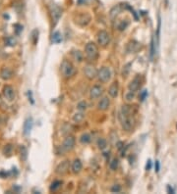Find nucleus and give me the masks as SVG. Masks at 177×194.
<instances>
[{"instance_id": "obj_10", "label": "nucleus", "mask_w": 177, "mask_h": 194, "mask_svg": "<svg viewBox=\"0 0 177 194\" xmlns=\"http://www.w3.org/2000/svg\"><path fill=\"white\" fill-rule=\"evenodd\" d=\"M3 95H4V97L6 98L7 100L12 101L14 98H15V91H14V89H13L12 86H10V85L4 86V88H3Z\"/></svg>"}, {"instance_id": "obj_23", "label": "nucleus", "mask_w": 177, "mask_h": 194, "mask_svg": "<svg viewBox=\"0 0 177 194\" xmlns=\"http://www.w3.org/2000/svg\"><path fill=\"white\" fill-rule=\"evenodd\" d=\"M84 118H85V116H84V114L82 113V111H81L80 113H76L74 115L73 121H74L75 123H81V122H83Z\"/></svg>"}, {"instance_id": "obj_15", "label": "nucleus", "mask_w": 177, "mask_h": 194, "mask_svg": "<svg viewBox=\"0 0 177 194\" xmlns=\"http://www.w3.org/2000/svg\"><path fill=\"white\" fill-rule=\"evenodd\" d=\"M12 75H13V73L9 68H3L1 70V72H0V77L4 80H10V78H12Z\"/></svg>"}, {"instance_id": "obj_21", "label": "nucleus", "mask_w": 177, "mask_h": 194, "mask_svg": "<svg viewBox=\"0 0 177 194\" xmlns=\"http://www.w3.org/2000/svg\"><path fill=\"white\" fill-rule=\"evenodd\" d=\"M80 141L83 144H88V143L91 142V135L89 133H84L81 135L80 137Z\"/></svg>"}, {"instance_id": "obj_30", "label": "nucleus", "mask_w": 177, "mask_h": 194, "mask_svg": "<svg viewBox=\"0 0 177 194\" xmlns=\"http://www.w3.org/2000/svg\"><path fill=\"white\" fill-rule=\"evenodd\" d=\"M87 103L85 102V101H82V102H80L78 104V106H77V108H78V110L79 111H85L86 109H87Z\"/></svg>"}, {"instance_id": "obj_13", "label": "nucleus", "mask_w": 177, "mask_h": 194, "mask_svg": "<svg viewBox=\"0 0 177 194\" xmlns=\"http://www.w3.org/2000/svg\"><path fill=\"white\" fill-rule=\"evenodd\" d=\"M88 16L89 15H87V14H81V15H78L77 19H76V23H78L79 25H81V26H86V25H88L90 20H91V18L86 19V17H88Z\"/></svg>"}, {"instance_id": "obj_25", "label": "nucleus", "mask_w": 177, "mask_h": 194, "mask_svg": "<svg viewBox=\"0 0 177 194\" xmlns=\"http://www.w3.org/2000/svg\"><path fill=\"white\" fill-rule=\"evenodd\" d=\"M12 151H13V146L11 144H7L5 145V147L3 149V153L5 156H10L11 154H12Z\"/></svg>"}, {"instance_id": "obj_34", "label": "nucleus", "mask_w": 177, "mask_h": 194, "mask_svg": "<svg viewBox=\"0 0 177 194\" xmlns=\"http://www.w3.org/2000/svg\"><path fill=\"white\" fill-rule=\"evenodd\" d=\"M131 66V64H127L126 66L124 67V70H123V77H126V75H128V72H129V67Z\"/></svg>"}, {"instance_id": "obj_7", "label": "nucleus", "mask_w": 177, "mask_h": 194, "mask_svg": "<svg viewBox=\"0 0 177 194\" xmlns=\"http://www.w3.org/2000/svg\"><path fill=\"white\" fill-rule=\"evenodd\" d=\"M97 69L95 68V66H92V64H88L86 65L85 69H84V74L89 80H94V78L97 75Z\"/></svg>"}, {"instance_id": "obj_1", "label": "nucleus", "mask_w": 177, "mask_h": 194, "mask_svg": "<svg viewBox=\"0 0 177 194\" xmlns=\"http://www.w3.org/2000/svg\"><path fill=\"white\" fill-rule=\"evenodd\" d=\"M120 122L122 128L127 131H131L134 126V118L132 116V108L130 105H123L120 112Z\"/></svg>"}, {"instance_id": "obj_29", "label": "nucleus", "mask_w": 177, "mask_h": 194, "mask_svg": "<svg viewBox=\"0 0 177 194\" xmlns=\"http://www.w3.org/2000/svg\"><path fill=\"white\" fill-rule=\"evenodd\" d=\"M118 164H119V162H118L117 159H113V160H112V161L110 162V164H109V168H110V170H112V171L117 170Z\"/></svg>"}, {"instance_id": "obj_32", "label": "nucleus", "mask_w": 177, "mask_h": 194, "mask_svg": "<svg viewBox=\"0 0 177 194\" xmlns=\"http://www.w3.org/2000/svg\"><path fill=\"white\" fill-rule=\"evenodd\" d=\"M120 190H121V186H120V185H118V184L114 185V186L111 188L112 192H120Z\"/></svg>"}, {"instance_id": "obj_17", "label": "nucleus", "mask_w": 177, "mask_h": 194, "mask_svg": "<svg viewBox=\"0 0 177 194\" xmlns=\"http://www.w3.org/2000/svg\"><path fill=\"white\" fill-rule=\"evenodd\" d=\"M82 167H83L82 162L79 159H76L72 164V171L74 174H79L81 171V170H82Z\"/></svg>"}, {"instance_id": "obj_26", "label": "nucleus", "mask_w": 177, "mask_h": 194, "mask_svg": "<svg viewBox=\"0 0 177 194\" xmlns=\"http://www.w3.org/2000/svg\"><path fill=\"white\" fill-rule=\"evenodd\" d=\"M20 151H21V158L22 160H27V157H28V150L27 148L25 147L24 145H22L21 147H20Z\"/></svg>"}, {"instance_id": "obj_28", "label": "nucleus", "mask_w": 177, "mask_h": 194, "mask_svg": "<svg viewBox=\"0 0 177 194\" xmlns=\"http://www.w3.org/2000/svg\"><path fill=\"white\" fill-rule=\"evenodd\" d=\"M106 145H107V142H106L105 139H103V138L98 139L97 146H98V148H100V149H102H102H104L106 147Z\"/></svg>"}, {"instance_id": "obj_42", "label": "nucleus", "mask_w": 177, "mask_h": 194, "mask_svg": "<svg viewBox=\"0 0 177 194\" xmlns=\"http://www.w3.org/2000/svg\"><path fill=\"white\" fill-rule=\"evenodd\" d=\"M0 102H1V96H0Z\"/></svg>"}, {"instance_id": "obj_18", "label": "nucleus", "mask_w": 177, "mask_h": 194, "mask_svg": "<svg viewBox=\"0 0 177 194\" xmlns=\"http://www.w3.org/2000/svg\"><path fill=\"white\" fill-rule=\"evenodd\" d=\"M32 128H33V120L30 118V119H27L24 123V133L28 135L31 133Z\"/></svg>"}, {"instance_id": "obj_39", "label": "nucleus", "mask_w": 177, "mask_h": 194, "mask_svg": "<svg viewBox=\"0 0 177 194\" xmlns=\"http://www.w3.org/2000/svg\"><path fill=\"white\" fill-rule=\"evenodd\" d=\"M167 192L168 193H174V189L170 186V185H168L167 186Z\"/></svg>"}, {"instance_id": "obj_3", "label": "nucleus", "mask_w": 177, "mask_h": 194, "mask_svg": "<svg viewBox=\"0 0 177 194\" xmlns=\"http://www.w3.org/2000/svg\"><path fill=\"white\" fill-rule=\"evenodd\" d=\"M85 51H86V55H87V57H88L89 60L94 61L97 58L98 48H97V44L94 43V42H89V43L87 44Z\"/></svg>"}, {"instance_id": "obj_4", "label": "nucleus", "mask_w": 177, "mask_h": 194, "mask_svg": "<svg viewBox=\"0 0 177 194\" xmlns=\"http://www.w3.org/2000/svg\"><path fill=\"white\" fill-rule=\"evenodd\" d=\"M49 11H50V15H51L53 25H56L57 24V22L59 21V19H60L61 16H62L63 11L57 4H55V3H51L49 5Z\"/></svg>"}, {"instance_id": "obj_19", "label": "nucleus", "mask_w": 177, "mask_h": 194, "mask_svg": "<svg viewBox=\"0 0 177 194\" xmlns=\"http://www.w3.org/2000/svg\"><path fill=\"white\" fill-rule=\"evenodd\" d=\"M122 11V6H120V5H116V6H114L113 8L111 9L110 11V17L112 19L114 18V17H116L118 14Z\"/></svg>"}, {"instance_id": "obj_16", "label": "nucleus", "mask_w": 177, "mask_h": 194, "mask_svg": "<svg viewBox=\"0 0 177 194\" xmlns=\"http://www.w3.org/2000/svg\"><path fill=\"white\" fill-rule=\"evenodd\" d=\"M118 90H119V86H118L117 81H114L113 83L110 85V87L108 89V93L111 97H116L118 95Z\"/></svg>"}, {"instance_id": "obj_33", "label": "nucleus", "mask_w": 177, "mask_h": 194, "mask_svg": "<svg viewBox=\"0 0 177 194\" xmlns=\"http://www.w3.org/2000/svg\"><path fill=\"white\" fill-rule=\"evenodd\" d=\"M133 98H134V92L130 91L129 93L126 94V100H127V101H131L132 99H133Z\"/></svg>"}, {"instance_id": "obj_37", "label": "nucleus", "mask_w": 177, "mask_h": 194, "mask_svg": "<svg viewBox=\"0 0 177 194\" xmlns=\"http://www.w3.org/2000/svg\"><path fill=\"white\" fill-rule=\"evenodd\" d=\"M15 28H16V32L17 33H19L22 30H23V27H22L21 25H15Z\"/></svg>"}, {"instance_id": "obj_6", "label": "nucleus", "mask_w": 177, "mask_h": 194, "mask_svg": "<svg viewBox=\"0 0 177 194\" xmlns=\"http://www.w3.org/2000/svg\"><path fill=\"white\" fill-rule=\"evenodd\" d=\"M110 77H111V73L110 70L107 67H102L97 73V78L102 83H107L110 80Z\"/></svg>"}, {"instance_id": "obj_12", "label": "nucleus", "mask_w": 177, "mask_h": 194, "mask_svg": "<svg viewBox=\"0 0 177 194\" xmlns=\"http://www.w3.org/2000/svg\"><path fill=\"white\" fill-rule=\"evenodd\" d=\"M103 89L100 85H95L92 86V88L91 89V97L92 99H97L102 94Z\"/></svg>"}, {"instance_id": "obj_36", "label": "nucleus", "mask_w": 177, "mask_h": 194, "mask_svg": "<svg viewBox=\"0 0 177 194\" xmlns=\"http://www.w3.org/2000/svg\"><path fill=\"white\" fill-rule=\"evenodd\" d=\"M38 30H33V43H36V38H38Z\"/></svg>"}, {"instance_id": "obj_9", "label": "nucleus", "mask_w": 177, "mask_h": 194, "mask_svg": "<svg viewBox=\"0 0 177 194\" xmlns=\"http://www.w3.org/2000/svg\"><path fill=\"white\" fill-rule=\"evenodd\" d=\"M74 146H75V138H74V136L68 135L65 138V140H64L62 148L65 151H70V150H72V149L74 148Z\"/></svg>"}, {"instance_id": "obj_2", "label": "nucleus", "mask_w": 177, "mask_h": 194, "mask_svg": "<svg viewBox=\"0 0 177 194\" xmlns=\"http://www.w3.org/2000/svg\"><path fill=\"white\" fill-rule=\"evenodd\" d=\"M60 70H61V73H62L63 77L66 78H71L72 75L75 74L74 66H73L71 62H69L68 60H63V62L61 63Z\"/></svg>"}, {"instance_id": "obj_41", "label": "nucleus", "mask_w": 177, "mask_h": 194, "mask_svg": "<svg viewBox=\"0 0 177 194\" xmlns=\"http://www.w3.org/2000/svg\"><path fill=\"white\" fill-rule=\"evenodd\" d=\"M88 2V0H78V4H85Z\"/></svg>"}, {"instance_id": "obj_40", "label": "nucleus", "mask_w": 177, "mask_h": 194, "mask_svg": "<svg viewBox=\"0 0 177 194\" xmlns=\"http://www.w3.org/2000/svg\"><path fill=\"white\" fill-rule=\"evenodd\" d=\"M159 171V162L156 161V171Z\"/></svg>"}, {"instance_id": "obj_35", "label": "nucleus", "mask_w": 177, "mask_h": 194, "mask_svg": "<svg viewBox=\"0 0 177 194\" xmlns=\"http://www.w3.org/2000/svg\"><path fill=\"white\" fill-rule=\"evenodd\" d=\"M147 95H148V91L147 90H144L141 93V95H140V98H141V100L142 101H144L145 99H146V97H147Z\"/></svg>"}, {"instance_id": "obj_38", "label": "nucleus", "mask_w": 177, "mask_h": 194, "mask_svg": "<svg viewBox=\"0 0 177 194\" xmlns=\"http://www.w3.org/2000/svg\"><path fill=\"white\" fill-rule=\"evenodd\" d=\"M151 168V160H149L148 163H147V165H146V170L150 171Z\"/></svg>"}, {"instance_id": "obj_27", "label": "nucleus", "mask_w": 177, "mask_h": 194, "mask_svg": "<svg viewBox=\"0 0 177 194\" xmlns=\"http://www.w3.org/2000/svg\"><path fill=\"white\" fill-rule=\"evenodd\" d=\"M5 44L8 46H15L16 44V39L12 37V36H8V37L5 39Z\"/></svg>"}, {"instance_id": "obj_22", "label": "nucleus", "mask_w": 177, "mask_h": 194, "mask_svg": "<svg viewBox=\"0 0 177 194\" xmlns=\"http://www.w3.org/2000/svg\"><path fill=\"white\" fill-rule=\"evenodd\" d=\"M72 56H73V58L78 62H82L83 60V55L79 50H74V51L72 52Z\"/></svg>"}, {"instance_id": "obj_11", "label": "nucleus", "mask_w": 177, "mask_h": 194, "mask_svg": "<svg viewBox=\"0 0 177 194\" xmlns=\"http://www.w3.org/2000/svg\"><path fill=\"white\" fill-rule=\"evenodd\" d=\"M140 86H141V80H140L139 77H136L130 83H129L128 88H129V90L130 91L135 92L140 88Z\"/></svg>"}, {"instance_id": "obj_5", "label": "nucleus", "mask_w": 177, "mask_h": 194, "mask_svg": "<svg viewBox=\"0 0 177 194\" xmlns=\"http://www.w3.org/2000/svg\"><path fill=\"white\" fill-rule=\"evenodd\" d=\"M110 41V35L105 30H100V32L97 33V42L100 46L105 47L107 46V44Z\"/></svg>"}, {"instance_id": "obj_31", "label": "nucleus", "mask_w": 177, "mask_h": 194, "mask_svg": "<svg viewBox=\"0 0 177 194\" xmlns=\"http://www.w3.org/2000/svg\"><path fill=\"white\" fill-rule=\"evenodd\" d=\"M128 22L127 21H122L121 22V24L118 26V29H119V30H125L126 28H127V26H128Z\"/></svg>"}, {"instance_id": "obj_24", "label": "nucleus", "mask_w": 177, "mask_h": 194, "mask_svg": "<svg viewBox=\"0 0 177 194\" xmlns=\"http://www.w3.org/2000/svg\"><path fill=\"white\" fill-rule=\"evenodd\" d=\"M61 184H62V181H53L51 185H50V191H56L59 187L61 186Z\"/></svg>"}, {"instance_id": "obj_8", "label": "nucleus", "mask_w": 177, "mask_h": 194, "mask_svg": "<svg viewBox=\"0 0 177 194\" xmlns=\"http://www.w3.org/2000/svg\"><path fill=\"white\" fill-rule=\"evenodd\" d=\"M69 168H70V162L66 160V161L61 162L60 164L57 166V168H56V173H57L58 175L63 176L68 173Z\"/></svg>"}, {"instance_id": "obj_20", "label": "nucleus", "mask_w": 177, "mask_h": 194, "mask_svg": "<svg viewBox=\"0 0 177 194\" xmlns=\"http://www.w3.org/2000/svg\"><path fill=\"white\" fill-rule=\"evenodd\" d=\"M51 40H52L53 43H59V42H61V40H62V36H61V33L59 32H55L52 35Z\"/></svg>"}, {"instance_id": "obj_14", "label": "nucleus", "mask_w": 177, "mask_h": 194, "mask_svg": "<svg viewBox=\"0 0 177 194\" xmlns=\"http://www.w3.org/2000/svg\"><path fill=\"white\" fill-rule=\"evenodd\" d=\"M109 105H110V101H109V99L107 97H103L102 99L100 101V103H98L97 108L102 111H105L108 109Z\"/></svg>"}]
</instances>
